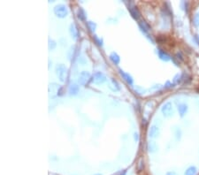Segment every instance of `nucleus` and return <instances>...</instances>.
Here are the masks:
<instances>
[{
	"label": "nucleus",
	"mask_w": 199,
	"mask_h": 175,
	"mask_svg": "<svg viewBox=\"0 0 199 175\" xmlns=\"http://www.w3.org/2000/svg\"><path fill=\"white\" fill-rule=\"evenodd\" d=\"M195 40H196V42H197L198 44L199 45V34L198 35H196V36H195Z\"/></svg>",
	"instance_id": "nucleus-28"
},
{
	"label": "nucleus",
	"mask_w": 199,
	"mask_h": 175,
	"mask_svg": "<svg viewBox=\"0 0 199 175\" xmlns=\"http://www.w3.org/2000/svg\"><path fill=\"white\" fill-rule=\"evenodd\" d=\"M93 40H94V42L96 43V44L97 45V46H102L103 45V40L101 39V38H99V37H97V36H93Z\"/></svg>",
	"instance_id": "nucleus-22"
},
{
	"label": "nucleus",
	"mask_w": 199,
	"mask_h": 175,
	"mask_svg": "<svg viewBox=\"0 0 199 175\" xmlns=\"http://www.w3.org/2000/svg\"><path fill=\"white\" fill-rule=\"evenodd\" d=\"M77 47L76 46H71L70 49L67 51V59L70 61H74L77 55Z\"/></svg>",
	"instance_id": "nucleus-9"
},
{
	"label": "nucleus",
	"mask_w": 199,
	"mask_h": 175,
	"mask_svg": "<svg viewBox=\"0 0 199 175\" xmlns=\"http://www.w3.org/2000/svg\"><path fill=\"white\" fill-rule=\"evenodd\" d=\"M188 5H189V3H188V2H186V1L181 2V6L183 7V8H182L183 10L188 11Z\"/></svg>",
	"instance_id": "nucleus-25"
},
{
	"label": "nucleus",
	"mask_w": 199,
	"mask_h": 175,
	"mask_svg": "<svg viewBox=\"0 0 199 175\" xmlns=\"http://www.w3.org/2000/svg\"><path fill=\"white\" fill-rule=\"evenodd\" d=\"M178 111H179V114L181 118L184 117L186 115V113L188 112V105L186 104H180L178 106Z\"/></svg>",
	"instance_id": "nucleus-16"
},
{
	"label": "nucleus",
	"mask_w": 199,
	"mask_h": 175,
	"mask_svg": "<svg viewBox=\"0 0 199 175\" xmlns=\"http://www.w3.org/2000/svg\"><path fill=\"white\" fill-rule=\"evenodd\" d=\"M128 11H129V13H130L131 16H132L134 20L138 21V20L141 18V13H140V12H139L138 8H137V7H136V6H135V5L133 4V3H131V4H129V5H128Z\"/></svg>",
	"instance_id": "nucleus-7"
},
{
	"label": "nucleus",
	"mask_w": 199,
	"mask_h": 175,
	"mask_svg": "<svg viewBox=\"0 0 199 175\" xmlns=\"http://www.w3.org/2000/svg\"><path fill=\"white\" fill-rule=\"evenodd\" d=\"M53 12L54 14L58 17V18H65L68 15V8L66 4H57L54 8H53Z\"/></svg>",
	"instance_id": "nucleus-2"
},
{
	"label": "nucleus",
	"mask_w": 199,
	"mask_h": 175,
	"mask_svg": "<svg viewBox=\"0 0 199 175\" xmlns=\"http://www.w3.org/2000/svg\"><path fill=\"white\" fill-rule=\"evenodd\" d=\"M69 34L71 36V37L74 40H78V38L80 37V33H79V29L77 27V26L74 23L70 24L69 26Z\"/></svg>",
	"instance_id": "nucleus-6"
},
{
	"label": "nucleus",
	"mask_w": 199,
	"mask_h": 175,
	"mask_svg": "<svg viewBox=\"0 0 199 175\" xmlns=\"http://www.w3.org/2000/svg\"><path fill=\"white\" fill-rule=\"evenodd\" d=\"M119 72H120V76L122 77V79H124V81L128 84V85H133V82H134V80H133L132 76L129 74V73H125L124 71H122L121 69H120L119 70Z\"/></svg>",
	"instance_id": "nucleus-10"
},
{
	"label": "nucleus",
	"mask_w": 199,
	"mask_h": 175,
	"mask_svg": "<svg viewBox=\"0 0 199 175\" xmlns=\"http://www.w3.org/2000/svg\"><path fill=\"white\" fill-rule=\"evenodd\" d=\"M147 150L150 153H155L156 151H157L158 150V146L157 145V143L155 142L150 141L147 144Z\"/></svg>",
	"instance_id": "nucleus-15"
},
{
	"label": "nucleus",
	"mask_w": 199,
	"mask_h": 175,
	"mask_svg": "<svg viewBox=\"0 0 199 175\" xmlns=\"http://www.w3.org/2000/svg\"><path fill=\"white\" fill-rule=\"evenodd\" d=\"M159 133H160V129H159L158 127H157V126H151V128L149 130V136L151 138H153V139L157 138L159 135Z\"/></svg>",
	"instance_id": "nucleus-13"
},
{
	"label": "nucleus",
	"mask_w": 199,
	"mask_h": 175,
	"mask_svg": "<svg viewBox=\"0 0 199 175\" xmlns=\"http://www.w3.org/2000/svg\"><path fill=\"white\" fill-rule=\"evenodd\" d=\"M161 112L164 117L166 118H170L174 115V107L173 104L171 102H166V104L163 105L161 107Z\"/></svg>",
	"instance_id": "nucleus-3"
},
{
	"label": "nucleus",
	"mask_w": 199,
	"mask_h": 175,
	"mask_svg": "<svg viewBox=\"0 0 199 175\" xmlns=\"http://www.w3.org/2000/svg\"><path fill=\"white\" fill-rule=\"evenodd\" d=\"M134 141L137 142V141L139 140V134H138V133H134Z\"/></svg>",
	"instance_id": "nucleus-27"
},
{
	"label": "nucleus",
	"mask_w": 199,
	"mask_h": 175,
	"mask_svg": "<svg viewBox=\"0 0 199 175\" xmlns=\"http://www.w3.org/2000/svg\"><path fill=\"white\" fill-rule=\"evenodd\" d=\"M76 15H77V18L80 21H82V22H84L86 20V13H85V11L82 8H79L77 10Z\"/></svg>",
	"instance_id": "nucleus-18"
},
{
	"label": "nucleus",
	"mask_w": 199,
	"mask_h": 175,
	"mask_svg": "<svg viewBox=\"0 0 199 175\" xmlns=\"http://www.w3.org/2000/svg\"><path fill=\"white\" fill-rule=\"evenodd\" d=\"M138 25H139L140 29H141L143 33H145V34H148V32L151 30V26L145 22V21H140V22H138Z\"/></svg>",
	"instance_id": "nucleus-12"
},
{
	"label": "nucleus",
	"mask_w": 199,
	"mask_h": 175,
	"mask_svg": "<svg viewBox=\"0 0 199 175\" xmlns=\"http://www.w3.org/2000/svg\"><path fill=\"white\" fill-rule=\"evenodd\" d=\"M108 88L113 92H117V91L120 90V86L119 82L115 79H113V78L109 79V81H108Z\"/></svg>",
	"instance_id": "nucleus-8"
},
{
	"label": "nucleus",
	"mask_w": 199,
	"mask_h": 175,
	"mask_svg": "<svg viewBox=\"0 0 199 175\" xmlns=\"http://www.w3.org/2000/svg\"><path fill=\"white\" fill-rule=\"evenodd\" d=\"M157 54H158L159 59H160L161 60H163V61H169V60L171 59L170 55H169L167 52H166L164 50L160 49V48L157 49Z\"/></svg>",
	"instance_id": "nucleus-11"
},
{
	"label": "nucleus",
	"mask_w": 199,
	"mask_h": 175,
	"mask_svg": "<svg viewBox=\"0 0 199 175\" xmlns=\"http://www.w3.org/2000/svg\"><path fill=\"white\" fill-rule=\"evenodd\" d=\"M181 79H182V77H181V74H176L175 76H174V83H179V82H180V81H181Z\"/></svg>",
	"instance_id": "nucleus-24"
},
{
	"label": "nucleus",
	"mask_w": 199,
	"mask_h": 175,
	"mask_svg": "<svg viewBox=\"0 0 199 175\" xmlns=\"http://www.w3.org/2000/svg\"><path fill=\"white\" fill-rule=\"evenodd\" d=\"M166 175H176L174 173H173V172H169V173H167Z\"/></svg>",
	"instance_id": "nucleus-29"
},
{
	"label": "nucleus",
	"mask_w": 199,
	"mask_h": 175,
	"mask_svg": "<svg viewBox=\"0 0 199 175\" xmlns=\"http://www.w3.org/2000/svg\"><path fill=\"white\" fill-rule=\"evenodd\" d=\"M86 24H87V27H88V29H89L90 32H94V31L96 30V28H97V24H96L95 22H87Z\"/></svg>",
	"instance_id": "nucleus-20"
},
{
	"label": "nucleus",
	"mask_w": 199,
	"mask_h": 175,
	"mask_svg": "<svg viewBox=\"0 0 199 175\" xmlns=\"http://www.w3.org/2000/svg\"><path fill=\"white\" fill-rule=\"evenodd\" d=\"M48 47L50 50H53L56 47H57V43L54 40H50L49 39V44H48Z\"/></svg>",
	"instance_id": "nucleus-21"
},
{
	"label": "nucleus",
	"mask_w": 199,
	"mask_h": 175,
	"mask_svg": "<svg viewBox=\"0 0 199 175\" xmlns=\"http://www.w3.org/2000/svg\"><path fill=\"white\" fill-rule=\"evenodd\" d=\"M95 175H102V174H95Z\"/></svg>",
	"instance_id": "nucleus-30"
},
{
	"label": "nucleus",
	"mask_w": 199,
	"mask_h": 175,
	"mask_svg": "<svg viewBox=\"0 0 199 175\" xmlns=\"http://www.w3.org/2000/svg\"><path fill=\"white\" fill-rule=\"evenodd\" d=\"M90 73L88 71H82L78 76V83L82 86H86L90 81Z\"/></svg>",
	"instance_id": "nucleus-5"
},
{
	"label": "nucleus",
	"mask_w": 199,
	"mask_h": 175,
	"mask_svg": "<svg viewBox=\"0 0 199 175\" xmlns=\"http://www.w3.org/2000/svg\"><path fill=\"white\" fill-rule=\"evenodd\" d=\"M197 174V168L195 166H190L185 172V175H195Z\"/></svg>",
	"instance_id": "nucleus-19"
},
{
	"label": "nucleus",
	"mask_w": 199,
	"mask_h": 175,
	"mask_svg": "<svg viewBox=\"0 0 199 175\" xmlns=\"http://www.w3.org/2000/svg\"><path fill=\"white\" fill-rule=\"evenodd\" d=\"M55 72H56V74L59 78V80L61 82H65L67 79V76H68V69L65 65L63 64H59L56 66L55 68Z\"/></svg>",
	"instance_id": "nucleus-1"
},
{
	"label": "nucleus",
	"mask_w": 199,
	"mask_h": 175,
	"mask_svg": "<svg viewBox=\"0 0 199 175\" xmlns=\"http://www.w3.org/2000/svg\"><path fill=\"white\" fill-rule=\"evenodd\" d=\"M79 86L75 83H73L69 86V88H68V93L70 96H76L78 93H79Z\"/></svg>",
	"instance_id": "nucleus-14"
},
{
	"label": "nucleus",
	"mask_w": 199,
	"mask_h": 175,
	"mask_svg": "<svg viewBox=\"0 0 199 175\" xmlns=\"http://www.w3.org/2000/svg\"><path fill=\"white\" fill-rule=\"evenodd\" d=\"M106 81H107V78H106L105 74L102 72H96L92 75V82H93V83H95L97 85L103 84Z\"/></svg>",
	"instance_id": "nucleus-4"
},
{
	"label": "nucleus",
	"mask_w": 199,
	"mask_h": 175,
	"mask_svg": "<svg viewBox=\"0 0 199 175\" xmlns=\"http://www.w3.org/2000/svg\"><path fill=\"white\" fill-rule=\"evenodd\" d=\"M180 134H181V133H180V129H179V130H177L176 135H175V136H176L177 140H180Z\"/></svg>",
	"instance_id": "nucleus-26"
},
{
	"label": "nucleus",
	"mask_w": 199,
	"mask_h": 175,
	"mask_svg": "<svg viewBox=\"0 0 199 175\" xmlns=\"http://www.w3.org/2000/svg\"><path fill=\"white\" fill-rule=\"evenodd\" d=\"M193 23L196 27H199V12H198L193 18Z\"/></svg>",
	"instance_id": "nucleus-23"
},
{
	"label": "nucleus",
	"mask_w": 199,
	"mask_h": 175,
	"mask_svg": "<svg viewBox=\"0 0 199 175\" xmlns=\"http://www.w3.org/2000/svg\"><path fill=\"white\" fill-rule=\"evenodd\" d=\"M110 60L114 64V65H119L120 62V56L116 53V52H111L110 54Z\"/></svg>",
	"instance_id": "nucleus-17"
}]
</instances>
